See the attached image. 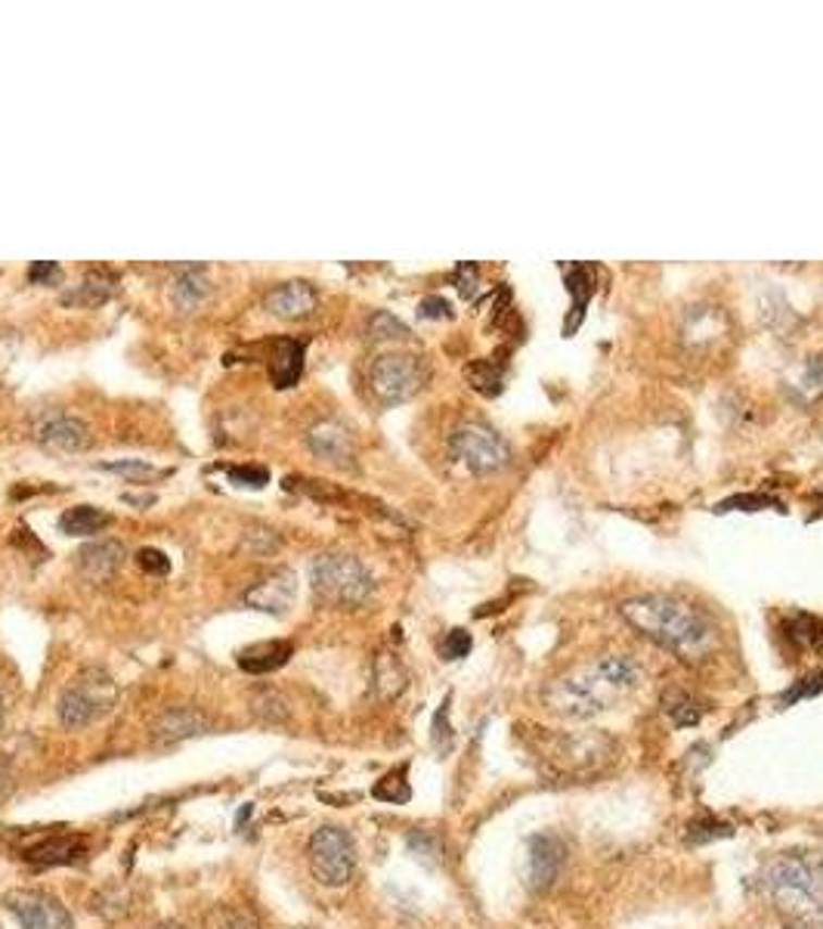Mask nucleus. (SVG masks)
I'll return each instance as SVG.
<instances>
[{
    "label": "nucleus",
    "instance_id": "f257e3e1",
    "mask_svg": "<svg viewBox=\"0 0 823 929\" xmlns=\"http://www.w3.org/2000/svg\"><path fill=\"white\" fill-rule=\"evenodd\" d=\"M641 682V667L625 654H607L566 676L554 679L543 691V704L566 719H591L613 709Z\"/></svg>",
    "mask_w": 823,
    "mask_h": 929
},
{
    "label": "nucleus",
    "instance_id": "f03ea898",
    "mask_svg": "<svg viewBox=\"0 0 823 929\" xmlns=\"http://www.w3.org/2000/svg\"><path fill=\"white\" fill-rule=\"evenodd\" d=\"M628 627L641 632L653 645L665 647L684 664H700L715 647V629L700 610L669 595H635L620 605Z\"/></svg>",
    "mask_w": 823,
    "mask_h": 929
},
{
    "label": "nucleus",
    "instance_id": "7ed1b4c3",
    "mask_svg": "<svg viewBox=\"0 0 823 929\" xmlns=\"http://www.w3.org/2000/svg\"><path fill=\"white\" fill-rule=\"evenodd\" d=\"M762 887L789 920L802 927H823V855L818 852L777 855L764 868Z\"/></svg>",
    "mask_w": 823,
    "mask_h": 929
},
{
    "label": "nucleus",
    "instance_id": "20e7f679",
    "mask_svg": "<svg viewBox=\"0 0 823 929\" xmlns=\"http://www.w3.org/2000/svg\"><path fill=\"white\" fill-rule=\"evenodd\" d=\"M536 756L561 778H595L616 763L620 744L607 731H561L533 741Z\"/></svg>",
    "mask_w": 823,
    "mask_h": 929
},
{
    "label": "nucleus",
    "instance_id": "39448f33",
    "mask_svg": "<svg viewBox=\"0 0 823 929\" xmlns=\"http://www.w3.org/2000/svg\"><path fill=\"white\" fill-rule=\"evenodd\" d=\"M313 592L325 605L360 607L372 598V573L350 555H320L310 567Z\"/></svg>",
    "mask_w": 823,
    "mask_h": 929
},
{
    "label": "nucleus",
    "instance_id": "423d86ee",
    "mask_svg": "<svg viewBox=\"0 0 823 929\" xmlns=\"http://www.w3.org/2000/svg\"><path fill=\"white\" fill-rule=\"evenodd\" d=\"M115 704V685L102 669L80 672L60 697V722L65 728H87L102 719Z\"/></svg>",
    "mask_w": 823,
    "mask_h": 929
},
{
    "label": "nucleus",
    "instance_id": "0eeeda50",
    "mask_svg": "<svg viewBox=\"0 0 823 929\" xmlns=\"http://www.w3.org/2000/svg\"><path fill=\"white\" fill-rule=\"evenodd\" d=\"M307 862L322 887H347L357 870V846L341 828H322L310 837Z\"/></svg>",
    "mask_w": 823,
    "mask_h": 929
},
{
    "label": "nucleus",
    "instance_id": "6e6552de",
    "mask_svg": "<svg viewBox=\"0 0 823 929\" xmlns=\"http://www.w3.org/2000/svg\"><path fill=\"white\" fill-rule=\"evenodd\" d=\"M372 391L382 404H402L424 387L427 369L412 354H387L372 366Z\"/></svg>",
    "mask_w": 823,
    "mask_h": 929
},
{
    "label": "nucleus",
    "instance_id": "1a4fd4ad",
    "mask_svg": "<svg viewBox=\"0 0 823 929\" xmlns=\"http://www.w3.org/2000/svg\"><path fill=\"white\" fill-rule=\"evenodd\" d=\"M452 456L467 464L471 471L486 474V471H499L502 464H508V444L486 424H462L452 434Z\"/></svg>",
    "mask_w": 823,
    "mask_h": 929
},
{
    "label": "nucleus",
    "instance_id": "9d476101",
    "mask_svg": "<svg viewBox=\"0 0 823 929\" xmlns=\"http://www.w3.org/2000/svg\"><path fill=\"white\" fill-rule=\"evenodd\" d=\"M3 902L13 911V917L20 920L22 929H75L72 927V914L62 908L53 895L20 889V892H10Z\"/></svg>",
    "mask_w": 823,
    "mask_h": 929
},
{
    "label": "nucleus",
    "instance_id": "9b49d317",
    "mask_svg": "<svg viewBox=\"0 0 823 929\" xmlns=\"http://www.w3.org/2000/svg\"><path fill=\"white\" fill-rule=\"evenodd\" d=\"M35 437H38L40 446H47L53 453H80L90 446V428L75 416L53 412V416H43L35 424Z\"/></svg>",
    "mask_w": 823,
    "mask_h": 929
},
{
    "label": "nucleus",
    "instance_id": "f8f14e48",
    "mask_svg": "<svg viewBox=\"0 0 823 929\" xmlns=\"http://www.w3.org/2000/svg\"><path fill=\"white\" fill-rule=\"evenodd\" d=\"M563 862H566V849L558 837H551V833L529 837V889L543 892V889L554 887V880L561 877Z\"/></svg>",
    "mask_w": 823,
    "mask_h": 929
},
{
    "label": "nucleus",
    "instance_id": "ddd939ff",
    "mask_svg": "<svg viewBox=\"0 0 823 929\" xmlns=\"http://www.w3.org/2000/svg\"><path fill=\"white\" fill-rule=\"evenodd\" d=\"M316 301H320V295L313 285L307 280H291V283H282L279 288H273L266 295V310L279 320H303L313 313Z\"/></svg>",
    "mask_w": 823,
    "mask_h": 929
},
{
    "label": "nucleus",
    "instance_id": "4468645a",
    "mask_svg": "<svg viewBox=\"0 0 823 929\" xmlns=\"http://www.w3.org/2000/svg\"><path fill=\"white\" fill-rule=\"evenodd\" d=\"M307 444L310 449L332 464H350L353 459V441H350V431L344 428L341 422L335 419H325V422L313 424L310 434H307Z\"/></svg>",
    "mask_w": 823,
    "mask_h": 929
},
{
    "label": "nucleus",
    "instance_id": "2eb2a0df",
    "mask_svg": "<svg viewBox=\"0 0 823 929\" xmlns=\"http://www.w3.org/2000/svg\"><path fill=\"white\" fill-rule=\"evenodd\" d=\"M121 561H124V546L115 540H97V543H90L78 552L80 577H87L90 583L112 580L119 573Z\"/></svg>",
    "mask_w": 823,
    "mask_h": 929
},
{
    "label": "nucleus",
    "instance_id": "dca6fc26",
    "mask_svg": "<svg viewBox=\"0 0 823 929\" xmlns=\"http://www.w3.org/2000/svg\"><path fill=\"white\" fill-rule=\"evenodd\" d=\"M291 598H295V577L288 570H279V573L266 577L258 586L245 592V605L258 607V610H273V614H285Z\"/></svg>",
    "mask_w": 823,
    "mask_h": 929
},
{
    "label": "nucleus",
    "instance_id": "f3484780",
    "mask_svg": "<svg viewBox=\"0 0 823 929\" xmlns=\"http://www.w3.org/2000/svg\"><path fill=\"white\" fill-rule=\"evenodd\" d=\"M84 840L80 837H62V833H50V837H40L35 846H28L22 852L25 862H35V865H72L84 855Z\"/></svg>",
    "mask_w": 823,
    "mask_h": 929
},
{
    "label": "nucleus",
    "instance_id": "a211bd4d",
    "mask_svg": "<svg viewBox=\"0 0 823 929\" xmlns=\"http://www.w3.org/2000/svg\"><path fill=\"white\" fill-rule=\"evenodd\" d=\"M204 731V719H201L196 709H167L164 716H161L159 722H155V731H152V738H155V744L159 747H167V744H180V741H186V738H192V734H201Z\"/></svg>",
    "mask_w": 823,
    "mask_h": 929
},
{
    "label": "nucleus",
    "instance_id": "6ab92c4d",
    "mask_svg": "<svg viewBox=\"0 0 823 929\" xmlns=\"http://www.w3.org/2000/svg\"><path fill=\"white\" fill-rule=\"evenodd\" d=\"M291 651H295L291 642H258V645H248L245 651H239V667L245 672H254V676H266V672H276L279 667H285Z\"/></svg>",
    "mask_w": 823,
    "mask_h": 929
},
{
    "label": "nucleus",
    "instance_id": "aec40b11",
    "mask_svg": "<svg viewBox=\"0 0 823 929\" xmlns=\"http://www.w3.org/2000/svg\"><path fill=\"white\" fill-rule=\"evenodd\" d=\"M303 369V342L295 338H279L273 344V357H270V375L276 387H291L301 379Z\"/></svg>",
    "mask_w": 823,
    "mask_h": 929
},
{
    "label": "nucleus",
    "instance_id": "412c9836",
    "mask_svg": "<svg viewBox=\"0 0 823 929\" xmlns=\"http://www.w3.org/2000/svg\"><path fill=\"white\" fill-rule=\"evenodd\" d=\"M109 524H112V518L97 506H75L60 518L62 533H68V536H90V533H100L102 527Z\"/></svg>",
    "mask_w": 823,
    "mask_h": 929
},
{
    "label": "nucleus",
    "instance_id": "4be33fe9",
    "mask_svg": "<svg viewBox=\"0 0 823 929\" xmlns=\"http://www.w3.org/2000/svg\"><path fill=\"white\" fill-rule=\"evenodd\" d=\"M663 709H665V716H669V719H672L678 728L700 726V719H703V707H700V701H697V697H690L687 691H665Z\"/></svg>",
    "mask_w": 823,
    "mask_h": 929
},
{
    "label": "nucleus",
    "instance_id": "5701e85b",
    "mask_svg": "<svg viewBox=\"0 0 823 929\" xmlns=\"http://www.w3.org/2000/svg\"><path fill=\"white\" fill-rule=\"evenodd\" d=\"M464 375H467L471 387H474V391H481V394H486V397H496V394L502 391L504 369L499 363H492V360H477V363H471L467 369H464Z\"/></svg>",
    "mask_w": 823,
    "mask_h": 929
},
{
    "label": "nucleus",
    "instance_id": "b1692460",
    "mask_svg": "<svg viewBox=\"0 0 823 929\" xmlns=\"http://www.w3.org/2000/svg\"><path fill=\"white\" fill-rule=\"evenodd\" d=\"M208 295V283L201 276V270H183L174 283V301L180 304L183 310H196Z\"/></svg>",
    "mask_w": 823,
    "mask_h": 929
},
{
    "label": "nucleus",
    "instance_id": "393cba45",
    "mask_svg": "<svg viewBox=\"0 0 823 929\" xmlns=\"http://www.w3.org/2000/svg\"><path fill=\"white\" fill-rule=\"evenodd\" d=\"M375 682H378V691H382L384 701L397 697L402 688H406V672H402L400 660L390 657V654H382L378 664H375Z\"/></svg>",
    "mask_w": 823,
    "mask_h": 929
},
{
    "label": "nucleus",
    "instance_id": "a878e982",
    "mask_svg": "<svg viewBox=\"0 0 823 929\" xmlns=\"http://www.w3.org/2000/svg\"><path fill=\"white\" fill-rule=\"evenodd\" d=\"M786 635L796 639L802 647H814L823 642V620L811 614H796L793 620H786Z\"/></svg>",
    "mask_w": 823,
    "mask_h": 929
},
{
    "label": "nucleus",
    "instance_id": "bb28decb",
    "mask_svg": "<svg viewBox=\"0 0 823 929\" xmlns=\"http://www.w3.org/2000/svg\"><path fill=\"white\" fill-rule=\"evenodd\" d=\"M375 800H384V803H394V806H400V803H409V796H412V790H409V784H406V768H397V771H390V775H384L382 781L375 784Z\"/></svg>",
    "mask_w": 823,
    "mask_h": 929
},
{
    "label": "nucleus",
    "instance_id": "cd10ccee",
    "mask_svg": "<svg viewBox=\"0 0 823 929\" xmlns=\"http://www.w3.org/2000/svg\"><path fill=\"white\" fill-rule=\"evenodd\" d=\"M570 292H573V310H579V320H583V310L591 292H595V270L591 267H573V276H570Z\"/></svg>",
    "mask_w": 823,
    "mask_h": 929
},
{
    "label": "nucleus",
    "instance_id": "c85d7f7f",
    "mask_svg": "<svg viewBox=\"0 0 823 929\" xmlns=\"http://www.w3.org/2000/svg\"><path fill=\"white\" fill-rule=\"evenodd\" d=\"M734 833V828L731 825H724V821H715V818H703V821H697V825H690V830H687V843H709V840H724V837H731Z\"/></svg>",
    "mask_w": 823,
    "mask_h": 929
},
{
    "label": "nucleus",
    "instance_id": "c756f323",
    "mask_svg": "<svg viewBox=\"0 0 823 929\" xmlns=\"http://www.w3.org/2000/svg\"><path fill=\"white\" fill-rule=\"evenodd\" d=\"M208 929H258L254 917L241 908H217L208 920Z\"/></svg>",
    "mask_w": 823,
    "mask_h": 929
},
{
    "label": "nucleus",
    "instance_id": "7c9ffc66",
    "mask_svg": "<svg viewBox=\"0 0 823 929\" xmlns=\"http://www.w3.org/2000/svg\"><path fill=\"white\" fill-rule=\"evenodd\" d=\"M369 335L372 338H378V342H387V338H409V329L397 320V317H390V313H375L372 317V323H369Z\"/></svg>",
    "mask_w": 823,
    "mask_h": 929
},
{
    "label": "nucleus",
    "instance_id": "2f4dec72",
    "mask_svg": "<svg viewBox=\"0 0 823 929\" xmlns=\"http://www.w3.org/2000/svg\"><path fill=\"white\" fill-rule=\"evenodd\" d=\"M105 471H115V474H124L130 481H146V478H155L159 471L142 459H121V462H105L102 464Z\"/></svg>",
    "mask_w": 823,
    "mask_h": 929
},
{
    "label": "nucleus",
    "instance_id": "473e14b6",
    "mask_svg": "<svg viewBox=\"0 0 823 929\" xmlns=\"http://www.w3.org/2000/svg\"><path fill=\"white\" fill-rule=\"evenodd\" d=\"M449 701L452 697H446L442 701V707L437 709V716H434V747H437V753H449L452 750V728H449V722H446V716H449Z\"/></svg>",
    "mask_w": 823,
    "mask_h": 929
},
{
    "label": "nucleus",
    "instance_id": "72a5a7b5",
    "mask_svg": "<svg viewBox=\"0 0 823 929\" xmlns=\"http://www.w3.org/2000/svg\"><path fill=\"white\" fill-rule=\"evenodd\" d=\"M229 481L239 486H266L270 484V471L266 468H254V464H245V468H226Z\"/></svg>",
    "mask_w": 823,
    "mask_h": 929
},
{
    "label": "nucleus",
    "instance_id": "f704fd0d",
    "mask_svg": "<svg viewBox=\"0 0 823 929\" xmlns=\"http://www.w3.org/2000/svg\"><path fill=\"white\" fill-rule=\"evenodd\" d=\"M254 713L263 716V719H270V722H282V719L288 716V707H285V701H282L279 694L266 691V694H261V697L254 701Z\"/></svg>",
    "mask_w": 823,
    "mask_h": 929
},
{
    "label": "nucleus",
    "instance_id": "c9c22d12",
    "mask_svg": "<svg viewBox=\"0 0 823 929\" xmlns=\"http://www.w3.org/2000/svg\"><path fill=\"white\" fill-rule=\"evenodd\" d=\"M137 565H140L146 573H155V577L171 573V558H167L161 548H140V552H137Z\"/></svg>",
    "mask_w": 823,
    "mask_h": 929
},
{
    "label": "nucleus",
    "instance_id": "e433bc0d",
    "mask_svg": "<svg viewBox=\"0 0 823 929\" xmlns=\"http://www.w3.org/2000/svg\"><path fill=\"white\" fill-rule=\"evenodd\" d=\"M440 651L446 660H462V657H467V651H471V635H467L464 629H452V632L446 635Z\"/></svg>",
    "mask_w": 823,
    "mask_h": 929
},
{
    "label": "nucleus",
    "instance_id": "4c0bfd02",
    "mask_svg": "<svg viewBox=\"0 0 823 929\" xmlns=\"http://www.w3.org/2000/svg\"><path fill=\"white\" fill-rule=\"evenodd\" d=\"M419 313H422L424 320H442V317H452V304L440 298V295H431V298L422 301Z\"/></svg>",
    "mask_w": 823,
    "mask_h": 929
},
{
    "label": "nucleus",
    "instance_id": "58836bf2",
    "mask_svg": "<svg viewBox=\"0 0 823 929\" xmlns=\"http://www.w3.org/2000/svg\"><path fill=\"white\" fill-rule=\"evenodd\" d=\"M62 270L57 267V263H47V261H38L32 270H28V280L35 285H43V283H60Z\"/></svg>",
    "mask_w": 823,
    "mask_h": 929
},
{
    "label": "nucleus",
    "instance_id": "ea45409f",
    "mask_svg": "<svg viewBox=\"0 0 823 929\" xmlns=\"http://www.w3.org/2000/svg\"><path fill=\"white\" fill-rule=\"evenodd\" d=\"M734 506H746L744 511H756V506L781 508V503H777V499H768V496H734V499L722 503V506H719V511H724V508H734Z\"/></svg>",
    "mask_w": 823,
    "mask_h": 929
},
{
    "label": "nucleus",
    "instance_id": "a19ab883",
    "mask_svg": "<svg viewBox=\"0 0 823 929\" xmlns=\"http://www.w3.org/2000/svg\"><path fill=\"white\" fill-rule=\"evenodd\" d=\"M821 688H823L821 676H818V679H811V685L789 688V691H786V694H784V704H793V701H802V697H814V694H818Z\"/></svg>",
    "mask_w": 823,
    "mask_h": 929
},
{
    "label": "nucleus",
    "instance_id": "79ce46f5",
    "mask_svg": "<svg viewBox=\"0 0 823 929\" xmlns=\"http://www.w3.org/2000/svg\"><path fill=\"white\" fill-rule=\"evenodd\" d=\"M0 726H3V697H0Z\"/></svg>",
    "mask_w": 823,
    "mask_h": 929
},
{
    "label": "nucleus",
    "instance_id": "37998d69",
    "mask_svg": "<svg viewBox=\"0 0 823 929\" xmlns=\"http://www.w3.org/2000/svg\"><path fill=\"white\" fill-rule=\"evenodd\" d=\"M159 929H177V927H159Z\"/></svg>",
    "mask_w": 823,
    "mask_h": 929
}]
</instances>
